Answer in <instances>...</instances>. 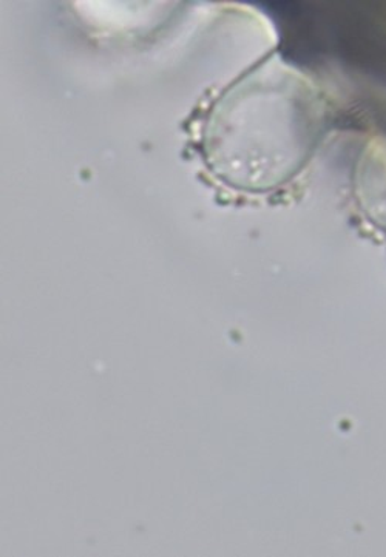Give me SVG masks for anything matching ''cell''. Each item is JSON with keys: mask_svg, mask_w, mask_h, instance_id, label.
Returning a JSON list of instances; mask_svg holds the SVG:
<instances>
[{"mask_svg": "<svg viewBox=\"0 0 386 557\" xmlns=\"http://www.w3.org/2000/svg\"><path fill=\"white\" fill-rule=\"evenodd\" d=\"M359 197L363 208L386 226V138L374 139L360 160Z\"/></svg>", "mask_w": 386, "mask_h": 557, "instance_id": "cell-2", "label": "cell"}, {"mask_svg": "<svg viewBox=\"0 0 386 557\" xmlns=\"http://www.w3.org/2000/svg\"><path fill=\"white\" fill-rule=\"evenodd\" d=\"M317 96L307 81L267 66L224 101L215 157L231 183L267 189L303 164L317 136Z\"/></svg>", "mask_w": 386, "mask_h": 557, "instance_id": "cell-1", "label": "cell"}]
</instances>
